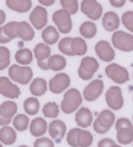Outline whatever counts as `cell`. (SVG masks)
Returning a JSON list of instances; mask_svg holds the SVG:
<instances>
[{
    "label": "cell",
    "instance_id": "cell-1",
    "mask_svg": "<svg viewBox=\"0 0 133 147\" xmlns=\"http://www.w3.org/2000/svg\"><path fill=\"white\" fill-rule=\"evenodd\" d=\"M82 103V98L80 91L74 88L70 89L63 95L61 109L65 114H72L79 108Z\"/></svg>",
    "mask_w": 133,
    "mask_h": 147
},
{
    "label": "cell",
    "instance_id": "cell-2",
    "mask_svg": "<svg viewBox=\"0 0 133 147\" xmlns=\"http://www.w3.org/2000/svg\"><path fill=\"white\" fill-rule=\"evenodd\" d=\"M115 115L109 110H104L99 114L93 124V128L98 134H104L108 132L113 126Z\"/></svg>",
    "mask_w": 133,
    "mask_h": 147
},
{
    "label": "cell",
    "instance_id": "cell-3",
    "mask_svg": "<svg viewBox=\"0 0 133 147\" xmlns=\"http://www.w3.org/2000/svg\"><path fill=\"white\" fill-rule=\"evenodd\" d=\"M8 74L14 82L26 85L30 82L33 77V71L29 67H21L13 65L9 67Z\"/></svg>",
    "mask_w": 133,
    "mask_h": 147
},
{
    "label": "cell",
    "instance_id": "cell-4",
    "mask_svg": "<svg viewBox=\"0 0 133 147\" xmlns=\"http://www.w3.org/2000/svg\"><path fill=\"white\" fill-rule=\"evenodd\" d=\"M98 69L99 63L96 59L92 57H86L81 61L78 71V76L82 80H90Z\"/></svg>",
    "mask_w": 133,
    "mask_h": 147
},
{
    "label": "cell",
    "instance_id": "cell-5",
    "mask_svg": "<svg viewBox=\"0 0 133 147\" xmlns=\"http://www.w3.org/2000/svg\"><path fill=\"white\" fill-rule=\"evenodd\" d=\"M112 42L116 49L123 52L133 51V35L124 31L115 32L112 36Z\"/></svg>",
    "mask_w": 133,
    "mask_h": 147
},
{
    "label": "cell",
    "instance_id": "cell-6",
    "mask_svg": "<svg viewBox=\"0 0 133 147\" xmlns=\"http://www.w3.org/2000/svg\"><path fill=\"white\" fill-rule=\"evenodd\" d=\"M70 15L65 9H58L53 13L52 20L61 33L68 34L72 30V22Z\"/></svg>",
    "mask_w": 133,
    "mask_h": 147
},
{
    "label": "cell",
    "instance_id": "cell-7",
    "mask_svg": "<svg viewBox=\"0 0 133 147\" xmlns=\"http://www.w3.org/2000/svg\"><path fill=\"white\" fill-rule=\"evenodd\" d=\"M105 73L109 79L118 84H123L130 79L127 69L116 63L108 65L105 69Z\"/></svg>",
    "mask_w": 133,
    "mask_h": 147
},
{
    "label": "cell",
    "instance_id": "cell-8",
    "mask_svg": "<svg viewBox=\"0 0 133 147\" xmlns=\"http://www.w3.org/2000/svg\"><path fill=\"white\" fill-rule=\"evenodd\" d=\"M106 102L108 106L113 110H118L124 105V99L122 90L118 86H112L105 94Z\"/></svg>",
    "mask_w": 133,
    "mask_h": 147
},
{
    "label": "cell",
    "instance_id": "cell-9",
    "mask_svg": "<svg viewBox=\"0 0 133 147\" xmlns=\"http://www.w3.org/2000/svg\"><path fill=\"white\" fill-rule=\"evenodd\" d=\"M70 85V78L65 73H57L49 80V88L51 93L59 94L65 91Z\"/></svg>",
    "mask_w": 133,
    "mask_h": 147
},
{
    "label": "cell",
    "instance_id": "cell-10",
    "mask_svg": "<svg viewBox=\"0 0 133 147\" xmlns=\"http://www.w3.org/2000/svg\"><path fill=\"white\" fill-rule=\"evenodd\" d=\"M81 11L92 20H97L102 14V7L96 0H83Z\"/></svg>",
    "mask_w": 133,
    "mask_h": 147
},
{
    "label": "cell",
    "instance_id": "cell-11",
    "mask_svg": "<svg viewBox=\"0 0 133 147\" xmlns=\"http://www.w3.org/2000/svg\"><path fill=\"white\" fill-rule=\"evenodd\" d=\"M104 83L100 79H95L85 87L83 91L84 98L87 102H93L100 96L104 90Z\"/></svg>",
    "mask_w": 133,
    "mask_h": 147
},
{
    "label": "cell",
    "instance_id": "cell-12",
    "mask_svg": "<svg viewBox=\"0 0 133 147\" xmlns=\"http://www.w3.org/2000/svg\"><path fill=\"white\" fill-rule=\"evenodd\" d=\"M34 56L37 59V65L43 70H49L47 61L51 55V49L43 43H39L33 49Z\"/></svg>",
    "mask_w": 133,
    "mask_h": 147
},
{
    "label": "cell",
    "instance_id": "cell-13",
    "mask_svg": "<svg viewBox=\"0 0 133 147\" xmlns=\"http://www.w3.org/2000/svg\"><path fill=\"white\" fill-rule=\"evenodd\" d=\"M0 94L10 99L18 98L20 89L6 77H0Z\"/></svg>",
    "mask_w": 133,
    "mask_h": 147
},
{
    "label": "cell",
    "instance_id": "cell-14",
    "mask_svg": "<svg viewBox=\"0 0 133 147\" xmlns=\"http://www.w3.org/2000/svg\"><path fill=\"white\" fill-rule=\"evenodd\" d=\"M29 20L37 30L45 27L47 22V13L44 7L37 5L29 15Z\"/></svg>",
    "mask_w": 133,
    "mask_h": 147
},
{
    "label": "cell",
    "instance_id": "cell-15",
    "mask_svg": "<svg viewBox=\"0 0 133 147\" xmlns=\"http://www.w3.org/2000/svg\"><path fill=\"white\" fill-rule=\"evenodd\" d=\"M95 51L99 59L104 62H110L115 58V52L108 42L100 40L95 45Z\"/></svg>",
    "mask_w": 133,
    "mask_h": 147
},
{
    "label": "cell",
    "instance_id": "cell-16",
    "mask_svg": "<svg viewBox=\"0 0 133 147\" xmlns=\"http://www.w3.org/2000/svg\"><path fill=\"white\" fill-rule=\"evenodd\" d=\"M66 125L62 121L55 120L51 121L49 125V134L56 143L61 142L65 132H66Z\"/></svg>",
    "mask_w": 133,
    "mask_h": 147
},
{
    "label": "cell",
    "instance_id": "cell-17",
    "mask_svg": "<svg viewBox=\"0 0 133 147\" xmlns=\"http://www.w3.org/2000/svg\"><path fill=\"white\" fill-rule=\"evenodd\" d=\"M75 121L78 126L84 128H88L92 123V113L88 108L82 107L75 115Z\"/></svg>",
    "mask_w": 133,
    "mask_h": 147
},
{
    "label": "cell",
    "instance_id": "cell-18",
    "mask_svg": "<svg viewBox=\"0 0 133 147\" xmlns=\"http://www.w3.org/2000/svg\"><path fill=\"white\" fill-rule=\"evenodd\" d=\"M16 34L17 37L23 41H30L34 38L35 33L31 26L27 22H17L16 26Z\"/></svg>",
    "mask_w": 133,
    "mask_h": 147
},
{
    "label": "cell",
    "instance_id": "cell-19",
    "mask_svg": "<svg viewBox=\"0 0 133 147\" xmlns=\"http://www.w3.org/2000/svg\"><path fill=\"white\" fill-rule=\"evenodd\" d=\"M102 26L106 30L112 32L118 28L120 26V19L115 12L108 11L102 18Z\"/></svg>",
    "mask_w": 133,
    "mask_h": 147
},
{
    "label": "cell",
    "instance_id": "cell-20",
    "mask_svg": "<svg viewBox=\"0 0 133 147\" xmlns=\"http://www.w3.org/2000/svg\"><path fill=\"white\" fill-rule=\"evenodd\" d=\"M47 128V122L40 117L36 118L31 121L29 130L31 135L35 137L43 136L46 132Z\"/></svg>",
    "mask_w": 133,
    "mask_h": 147
},
{
    "label": "cell",
    "instance_id": "cell-21",
    "mask_svg": "<svg viewBox=\"0 0 133 147\" xmlns=\"http://www.w3.org/2000/svg\"><path fill=\"white\" fill-rule=\"evenodd\" d=\"M6 5L9 9L18 13H25L31 7V0H6Z\"/></svg>",
    "mask_w": 133,
    "mask_h": 147
},
{
    "label": "cell",
    "instance_id": "cell-22",
    "mask_svg": "<svg viewBox=\"0 0 133 147\" xmlns=\"http://www.w3.org/2000/svg\"><path fill=\"white\" fill-rule=\"evenodd\" d=\"M29 91L35 96H41L44 95L47 91V82L44 79L37 77L33 80L30 86Z\"/></svg>",
    "mask_w": 133,
    "mask_h": 147
},
{
    "label": "cell",
    "instance_id": "cell-23",
    "mask_svg": "<svg viewBox=\"0 0 133 147\" xmlns=\"http://www.w3.org/2000/svg\"><path fill=\"white\" fill-rule=\"evenodd\" d=\"M71 50L74 56L84 55L88 50L86 41L80 37L72 38L71 41Z\"/></svg>",
    "mask_w": 133,
    "mask_h": 147
},
{
    "label": "cell",
    "instance_id": "cell-24",
    "mask_svg": "<svg viewBox=\"0 0 133 147\" xmlns=\"http://www.w3.org/2000/svg\"><path fill=\"white\" fill-rule=\"evenodd\" d=\"M47 66L49 69L53 71L63 70L66 67V61L64 57L59 55H54L47 59Z\"/></svg>",
    "mask_w": 133,
    "mask_h": 147
},
{
    "label": "cell",
    "instance_id": "cell-25",
    "mask_svg": "<svg viewBox=\"0 0 133 147\" xmlns=\"http://www.w3.org/2000/svg\"><path fill=\"white\" fill-rule=\"evenodd\" d=\"M16 133L9 126H4L0 129V141L5 145H11L16 140Z\"/></svg>",
    "mask_w": 133,
    "mask_h": 147
},
{
    "label": "cell",
    "instance_id": "cell-26",
    "mask_svg": "<svg viewBox=\"0 0 133 147\" xmlns=\"http://www.w3.org/2000/svg\"><path fill=\"white\" fill-rule=\"evenodd\" d=\"M41 37L43 41L47 45H53L58 40L59 35L55 27L52 26H49L43 30Z\"/></svg>",
    "mask_w": 133,
    "mask_h": 147
},
{
    "label": "cell",
    "instance_id": "cell-27",
    "mask_svg": "<svg viewBox=\"0 0 133 147\" xmlns=\"http://www.w3.org/2000/svg\"><path fill=\"white\" fill-rule=\"evenodd\" d=\"M117 140L121 144H129L133 141V128L124 127L117 130Z\"/></svg>",
    "mask_w": 133,
    "mask_h": 147
},
{
    "label": "cell",
    "instance_id": "cell-28",
    "mask_svg": "<svg viewBox=\"0 0 133 147\" xmlns=\"http://www.w3.org/2000/svg\"><path fill=\"white\" fill-rule=\"evenodd\" d=\"M17 110V104L11 101H7L0 105V114L5 118H12V117L16 114Z\"/></svg>",
    "mask_w": 133,
    "mask_h": 147
},
{
    "label": "cell",
    "instance_id": "cell-29",
    "mask_svg": "<svg viewBox=\"0 0 133 147\" xmlns=\"http://www.w3.org/2000/svg\"><path fill=\"white\" fill-rule=\"evenodd\" d=\"M97 32V28L94 23L90 21L84 22L80 27V34L85 38L90 39L95 36Z\"/></svg>",
    "mask_w": 133,
    "mask_h": 147
},
{
    "label": "cell",
    "instance_id": "cell-30",
    "mask_svg": "<svg viewBox=\"0 0 133 147\" xmlns=\"http://www.w3.org/2000/svg\"><path fill=\"white\" fill-rule=\"evenodd\" d=\"M15 61L19 64L23 65H29L33 61V55L31 51L28 49H19L15 53Z\"/></svg>",
    "mask_w": 133,
    "mask_h": 147
},
{
    "label": "cell",
    "instance_id": "cell-31",
    "mask_svg": "<svg viewBox=\"0 0 133 147\" xmlns=\"http://www.w3.org/2000/svg\"><path fill=\"white\" fill-rule=\"evenodd\" d=\"M23 109L27 114L33 116L37 114L39 109V103L37 98L29 97L23 103Z\"/></svg>",
    "mask_w": 133,
    "mask_h": 147
},
{
    "label": "cell",
    "instance_id": "cell-32",
    "mask_svg": "<svg viewBox=\"0 0 133 147\" xmlns=\"http://www.w3.org/2000/svg\"><path fill=\"white\" fill-rule=\"evenodd\" d=\"M93 136L88 130H81L77 136V144L78 146L86 147L90 146L93 142Z\"/></svg>",
    "mask_w": 133,
    "mask_h": 147
},
{
    "label": "cell",
    "instance_id": "cell-33",
    "mask_svg": "<svg viewBox=\"0 0 133 147\" xmlns=\"http://www.w3.org/2000/svg\"><path fill=\"white\" fill-rule=\"evenodd\" d=\"M29 120L26 115L18 114L15 117L13 121V125L14 128L19 132H23L26 130L29 126Z\"/></svg>",
    "mask_w": 133,
    "mask_h": 147
},
{
    "label": "cell",
    "instance_id": "cell-34",
    "mask_svg": "<svg viewBox=\"0 0 133 147\" xmlns=\"http://www.w3.org/2000/svg\"><path fill=\"white\" fill-rule=\"evenodd\" d=\"M42 112L45 118H55L59 114V107L55 102H47L43 106Z\"/></svg>",
    "mask_w": 133,
    "mask_h": 147
},
{
    "label": "cell",
    "instance_id": "cell-35",
    "mask_svg": "<svg viewBox=\"0 0 133 147\" xmlns=\"http://www.w3.org/2000/svg\"><path fill=\"white\" fill-rule=\"evenodd\" d=\"M10 63V53L5 47H0V71L4 70Z\"/></svg>",
    "mask_w": 133,
    "mask_h": 147
},
{
    "label": "cell",
    "instance_id": "cell-36",
    "mask_svg": "<svg viewBox=\"0 0 133 147\" xmlns=\"http://www.w3.org/2000/svg\"><path fill=\"white\" fill-rule=\"evenodd\" d=\"M72 38L65 37L59 41L58 44V49L61 53L68 56H74L71 50V41Z\"/></svg>",
    "mask_w": 133,
    "mask_h": 147
},
{
    "label": "cell",
    "instance_id": "cell-37",
    "mask_svg": "<svg viewBox=\"0 0 133 147\" xmlns=\"http://www.w3.org/2000/svg\"><path fill=\"white\" fill-rule=\"evenodd\" d=\"M63 9L68 11L71 15H74L78 10V0H60Z\"/></svg>",
    "mask_w": 133,
    "mask_h": 147
},
{
    "label": "cell",
    "instance_id": "cell-38",
    "mask_svg": "<svg viewBox=\"0 0 133 147\" xmlns=\"http://www.w3.org/2000/svg\"><path fill=\"white\" fill-rule=\"evenodd\" d=\"M122 22L124 26L133 33V11H127L123 13Z\"/></svg>",
    "mask_w": 133,
    "mask_h": 147
},
{
    "label": "cell",
    "instance_id": "cell-39",
    "mask_svg": "<svg viewBox=\"0 0 133 147\" xmlns=\"http://www.w3.org/2000/svg\"><path fill=\"white\" fill-rule=\"evenodd\" d=\"M17 24V22H10L3 26V31L5 34L11 40L17 37L16 34Z\"/></svg>",
    "mask_w": 133,
    "mask_h": 147
},
{
    "label": "cell",
    "instance_id": "cell-40",
    "mask_svg": "<svg viewBox=\"0 0 133 147\" xmlns=\"http://www.w3.org/2000/svg\"><path fill=\"white\" fill-rule=\"evenodd\" d=\"M81 130L80 128H73L69 131L67 135V142L68 144L71 146H78L77 144V136H78V132Z\"/></svg>",
    "mask_w": 133,
    "mask_h": 147
},
{
    "label": "cell",
    "instance_id": "cell-41",
    "mask_svg": "<svg viewBox=\"0 0 133 147\" xmlns=\"http://www.w3.org/2000/svg\"><path fill=\"white\" fill-rule=\"evenodd\" d=\"M33 146L35 147L37 146H54V144L50 139L47 138H41L35 140L33 143Z\"/></svg>",
    "mask_w": 133,
    "mask_h": 147
},
{
    "label": "cell",
    "instance_id": "cell-42",
    "mask_svg": "<svg viewBox=\"0 0 133 147\" xmlns=\"http://www.w3.org/2000/svg\"><path fill=\"white\" fill-rule=\"evenodd\" d=\"M124 127H130V128H133L132 123L128 119L125 118H119L118 120L116 121V124H115V128L116 130H119V129L124 128Z\"/></svg>",
    "mask_w": 133,
    "mask_h": 147
},
{
    "label": "cell",
    "instance_id": "cell-43",
    "mask_svg": "<svg viewBox=\"0 0 133 147\" xmlns=\"http://www.w3.org/2000/svg\"><path fill=\"white\" fill-rule=\"evenodd\" d=\"M98 146H118V145L116 144L114 140L110 138H104L102 139L100 142L98 143Z\"/></svg>",
    "mask_w": 133,
    "mask_h": 147
},
{
    "label": "cell",
    "instance_id": "cell-44",
    "mask_svg": "<svg viewBox=\"0 0 133 147\" xmlns=\"http://www.w3.org/2000/svg\"><path fill=\"white\" fill-rule=\"evenodd\" d=\"M11 40V39L9 38L3 31V27H0V43L5 44L9 42Z\"/></svg>",
    "mask_w": 133,
    "mask_h": 147
},
{
    "label": "cell",
    "instance_id": "cell-45",
    "mask_svg": "<svg viewBox=\"0 0 133 147\" xmlns=\"http://www.w3.org/2000/svg\"><path fill=\"white\" fill-rule=\"evenodd\" d=\"M110 4L114 7H122L126 3V0H109Z\"/></svg>",
    "mask_w": 133,
    "mask_h": 147
},
{
    "label": "cell",
    "instance_id": "cell-46",
    "mask_svg": "<svg viewBox=\"0 0 133 147\" xmlns=\"http://www.w3.org/2000/svg\"><path fill=\"white\" fill-rule=\"evenodd\" d=\"M11 119L5 118L0 114V126H5V125L9 124L11 122Z\"/></svg>",
    "mask_w": 133,
    "mask_h": 147
},
{
    "label": "cell",
    "instance_id": "cell-47",
    "mask_svg": "<svg viewBox=\"0 0 133 147\" xmlns=\"http://www.w3.org/2000/svg\"><path fill=\"white\" fill-rule=\"evenodd\" d=\"M55 0H38V1L41 5L45 6H50L55 3Z\"/></svg>",
    "mask_w": 133,
    "mask_h": 147
},
{
    "label": "cell",
    "instance_id": "cell-48",
    "mask_svg": "<svg viewBox=\"0 0 133 147\" xmlns=\"http://www.w3.org/2000/svg\"><path fill=\"white\" fill-rule=\"evenodd\" d=\"M5 21V14L4 11L1 9H0V25H1L2 24L4 23Z\"/></svg>",
    "mask_w": 133,
    "mask_h": 147
},
{
    "label": "cell",
    "instance_id": "cell-49",
    "mask_svg": "<svg viewBox=\"0 0 133 147\" xmlns=\"http://www.w3.org/2000/svg\"><path fill=\"white\" fill-rule=\"evenodd\" d=\"M130 1H131V2H132V3H133V0H130Z\"/></svg>",
    "mask_w": 133,
    "mask_h": 147
},
{
    "label": "cell",
    "instance_id": "cell-50",
    "mask_svg": "<svg viewBox=\"0 0 133 147\" xmlns=\"http://www.w3.org/2000/svg\"><path fill=\"white\" fill-rule=\"evenodd\" d=\"M0 146H1V144H0Z\"/></svg>",
    "mask_w": 133,
    "mask_h": 147
},
{
    "label": "cell",
    "instance_id": "cell-51",
    "mask_svg": "<svg viewBox=\"0 0 133 147\" xmlns=\"http://www.w3.org/2000/svg\"><path fill=\"white\" fill-rule=\"evenodd\" d=\"M132 120H133V116H132Z\"/></svg>",
    "mask_w": 133,
    "mask_h": 147
}]
</instances>
